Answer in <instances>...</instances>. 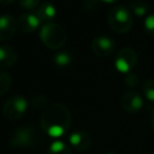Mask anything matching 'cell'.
I'll return each mask as SVG.
<instances>
[{"mask_svg":"<svg viewBox=\"0 0 154 154\" xmlns=\"http://www.w3.org/2000/svg\"><path fill=\"white\" fill-rule=\"evenodd\" d=\"M72 116L70 109L59 102L49 105L42 111L40 118V125L45 134L52 138H59L64 136L71 126Z\"/></svg>","mask_w":154,"mask_h":154,"instance_id":"1","label":"cell"},{"mask_svg":"<svg viewBox=\"0 0 154 154\" xmlns=\"http://www.w3.org/2000/svg\"><path fill=\"white\" fill-rule=\"evenodd\" d=\"M40 38L47 48L58 51L65 46L67 35L64 26L55 22H51L42 24V26L40 28Z\"/></svg>","mask_w":154,"mask_h":154,"instance_id":"2","label":"cell"},{"mask_svg":"<svg viewBox=\"0 0 154 154\" xmlns=\"http://www.w3.org/2000/svg\"><path fill=\"white\" fill-rule=\"evenodd\" d=\"M40 141V131L32 125H24L14 130L10 140V146L16 149H28L37 146Z\"/></svg>","mask_w":154,"mask_h":154,"instance_id":"3","label":"cell"},{"mask_svg":"<svg viewBox=\"0 0 154 154\" xmlns=\"http://www.w3.org/2000/svg\"><path fill=\"white\" fill-rule=\"evenodd\" d=\"M108 24L117 34H126L132 26V16L129 7L118 5L108 12Z\"/></svg>","mask_w":154,"mask_h":154,"instance_id":"4","label":"cell"},{"mask_svg":"<svg viewBox=\"0 0 154 154\" xmlns=\"http://www.w3.org/2000/svg\"><path fill=\"white\" fill-rule=\"evenodd\" d=\"M29 107V101L23 95H13L8 97L2 106V114L6 119L13 122L22 118Z\"/></svg>","mask_w":154,"mask_h":154,"instance_id":"5","label":"cell"},{"mask_svg":"<svg viewBox=\"0 0 154 154\" xmlns=\"http://www.w3.org/2000/svg\"><path fill=\"white\" fill-rule=\"evenodd\" d=\"M137 53L134 48L131 47H123L116 55L114 59V67L117 69L118 72L120 73H130L136 64H137Z\"/></svg>","mask_w":154,"mask_h":154,"instance_id":"6","label":"cell"},{"mask_svg":"<svg viewBox=\"0 0 154 154\" xmlns=\"http://www.w3.org/2000/svg\"><path fill=\"white\" fill-rule=\"evenodd\" d=\"M90 48L93 53L99 58H108L116 51V42L106 35H100L91 40Z\"/></svg>","mask_w":154,"mask_h":154,"instance_id":"7","label":"cell"},{"mask_svg":"<svg viewBox=\"0 0 154 154\" xmlns=\"http://www.w3.org/2000/svg\"><path fill=\"white\" fill-rule=\"evenodd\" d=\"M120 106L129 113H137L143 107V97L136 90H126L120 96Z\"/></svg>","mask_w":154,"mask_h":154,"instance_id":"8","label":"cell"},{"mask_svg":"<svg viewBox=\"0 0 154 154\" xmlns=\"http://www.w3.org/2000/svg\"><path fill=\"white\" fill-rule=\"evenodd\" d=\"M41 26L42 23L35 12H24L17 18V28L24 34H31Z\"/></svg>","mask_w":154,"mask_h":154,"instance_id":"9","label":"cell"},{"mask_svg":"<svg viewBox=\"0 0 154 154\" xmlns=\"http://www.w3.org/2000/svg\"><path fill=\"white\" fill-rule=\"evenodd\" d=\"M69 146L77 152H85L91 146V137L84 130H76L69 135Z\"/></svg>","mask_w":154,"mask_h":154,"instance_id":"10","label":"cell"},{"mask_svg":"<svg viewBox=\"0 0 154 154\" xmlns=\"http://www.w3.org/2000/svg\"><path fill=\"white\" fill-rule=\"evenodd\" d=\"M17 19L11 14L0 16V41L11 40L17 32Z\"/></svg>","mask_w":154,"mask_h":154,"instance_id":"11","label":"cell"},{"mask_svg":"<svg viewBox=\"0 0 154 154\" xmlns=\"http://www.w3.org/2000/svg\"><path fill=\"white\" fill-rule=\"evenodd\" d=\"M18 60L17 51L11 46H0V69L12 67Z\"/></svg>","mask_w":154,"mask_h":154,"instance_id":"12","label":"cell"},{"mask_svg":"<svg viewBox=\"0 0 154 154\" xmlns=\"http://www.w3.org/2000/svg\"><path fill=\"white\" fill-rule=\"evenodd\" d=\"M35 13L38 17V19L41 20V23L46 24V23L53 22V19L57 16V8L53 4L48 2V1H45L38 6V8L35 11Z\"/></svg>","mask_w":154,"mask_h":154,"instance_id":"13","label":"cell"},{"mask_svg":"<svg viewBox=\"0 0 154 154\" xmlns=\"http://www.w3.org/2000/svg\"><path fill=\"white\" fill-rule=\"evenodd\" d=\"M47 154H72L71 147L60 140L53 141L47 150Z\"/></svg>","mask_w":154,"mask_h":154,"instance_id":"14","label":"cell"},{"mask_svg":"<svg viewBox=\"0 0 154 154\" xmlns=\"http://www.w3.org/2000/svg\"><path fill=\"white\" fill-rule=\"evenodd\" d=\"M53 63L58 67H67L72 63V54L67 51H59L54 54Z\"/></svg>","mask_w":154,"mask_h":154,"instance_id":"15","label":"cell"},{"mask_svg":"<svg viewBox=\"0 0 154 154\" xmlns=\"http://www.w3.org/2000/svg\"><path fill=\"white\" fill-rule=\"evenodd\" d=\"M129 10L137 17H143L148 13V5L142 0H132L129 5Z\"/></svg>","mask_w":154,"mask_h":154,"instance_id":"16","label":"cell"},{"mask_svg":"<svg viewBox=\"0 0 154 154\" xmlns=\"http://www.w3.org/2000/svg\"><path fill=\"white\" fill-rule=\"evenodd\" d=\"M11 84H12L11 75L6 70L0 69V95L7 93L8 89L11 88Z\"/></svg>","mask_w":154,"mask_h":154,"instance_id":"17","label":"cell"},{"mask_svg":"<svg viewBox=\"0 0 154 154\" xmlns=\"http://www.w3.org/2000/svg\"><path fill=\"white\" fill-rule=\"evenodd\" d=\"M142 93L149 102H154V79L148 78L142 84Z\"/></svg>","mask_w":154,"mask_h":154,"instance_id":"18","label":"cell"},{"mask_svg":"<svg viewBox=\"0 0 154 154\" xmlns=\"http://www.w3.org/2000/svg\"><path fill=\"white\" fill-rule=\"evenodd\" d=\"M31 106L35 109H42L45 111L49 105H48V99L45 95H35L31 99Z\"/></svg>","mask_w":154,"mask_h":154,"instance_id":"19","label":"cell"},{"mask_svg":"<svg viewBox=\"0 0 154 154\" xmlns=\"http://www.w3.org/2000/svg\"><path fill=\"white\" fill-rule=\"evenodd\" d=\"M22 8H24L26 12H35L38 6L41 5V0H18Z\"/></svg>","mask_w":154,"mask_h":154,"instance_id":"20","label":"cell"},{"mask_svg":"<svg viewBox=\"0 0 154 154\" xmlns=\"http://www.w3.org/2000/svg\"><path fill=\"white\" fill-rule=\"evenodd\" d=\"M143 28L147 35H149L150 37H154V13H150L146 17L143 22Z\"/></svg>","mask_w":154,"mask_h":154,"instance_id":"21","label":"cell"},{"mask_svg":"<svg viewBox=\"0 0 154 154\" xmlns=\"http://www.w3.org/2000/svg\"><path fill=\"white\" fill-rule=\"evenodd\" d=\"M124 82L125 84L129 87V88H136L138 84H140V78L136 73L134 72H130V73H126L125 77H124Z\"/></svg>","mask_w":154,"mask_h":154,"instance_id":"22","label":"cell"},{"mask_svg":"<svg viewBox=\"0 0 154 154\" xmlns=\"http://www.w3.org/2000/svg\"><path fill=\"white\" fill-rule=\"evenodd\" d=\"M102 2L100 0H84L83 1V8L85 11H96Z\"/></svg>","mask_w":154,"mask_h":154,"instance_id":"23","label":"cell"},{"mask_svg":"<svg viewBox=\"0 0 154 154\" xmlns=\"http://www.w3.org/2000/svg\"><path fill=\"white\" fill-rule=\"evenodd\" d=\"M16 0H0V4L1 5H5V6H7V5H11V4H13Z\"/></svg>","mask_w":154,"mask_h":154,"instance_id":"24","label":"cell"},{"mask_svg":"<svg viewBox=\"0 0 154 154\" xmlns=\"http://www.w3.org/2000/svg\"><path fill=\"white\" fill-rule=\"evenodd\" d=\"M150 125H152V128L154 130V107H153V109L150 112Z\"/></svg>","mask_w":154,"mask_h":154,"instance_id":"25","label":"cell"},{"mask_svg":"<svg viewBox=\"0 0 154 154\" xmlns=\"http://www.w3.org/2000/svg\"><path fill=\"white\" fill-rule=\"evenodd\" d=\"M101 2H105V4H113V2H117L118 0H100Z\"/></svg>","mask_w":154,"mask_h":154,"instance_id":"26","label":"cell"},{"mask_svg":"<svg viewBox=\"0 0 154 154\" xmlns=\"http://www.w3.org/2000/svg\"><path fill=\"white\" fill-rule=\"evenodd\" d=\"M105 154H116V153H113V152H107V153H105Z\"/></svg>","mask_w":154,"mask_h":154,"instance_id":"27","label":"cell"}]
</instances>
